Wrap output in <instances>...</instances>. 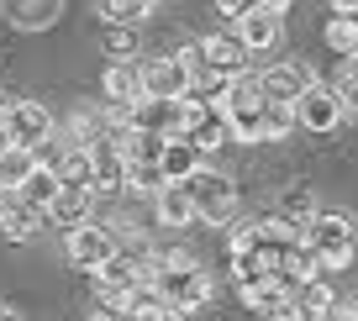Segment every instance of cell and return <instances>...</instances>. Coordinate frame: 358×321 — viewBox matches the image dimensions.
<instances>
[{"instance_id": "1", "label": "cell", "mask_w": 358, "mask_h": 321, "mask_svg": "<svg viewBox=\"0 0 358 321\" xmlns=\"http://www.w3.org/2000/svg\"><path fill=\"white\" fill-rule=\"evenodd\" d=\"M185 185H190L195 216H201L206 227H227V222L237 216V185L222 174V169H206V164H201L190 179H185Z\"/></svg>"}, {"instance_id": "2", "label": "cell", "mask_w": 358, "mask_h": 321, "mask_svg": "<svg viewBox=\"0 0 358 321\" xmlns=\"http://www.w3.org/2000/svg\"><path fill=\"white\" fill-rule=\"evenodd\" d=\"M306 243L316 248L327 269H348L353 264V222L337 216V211H316V222L306 227Z\"/></svg>"}, {"instance_id": "3", "label": "cell", "mask_w": 358, "mask_h": 321, "mask_svg": "<svg viewBox=\"0 0 358 321\" xmlns=\"http://www.w3.org/2000/svg\"><path fill=\"white\" fill-rule=\"evenodd\" d=\"M153 290H158V300H169V306H179V311H201L216 285H211V274H206L201 264H190V269H164L158 264Z\"/></svg>"}, {"instance_id": "4", "label": "cell", "mask_w": 358, "mask_h": 321, "mask_svg": "<svg viewBox=\"0 0 358 321\" xmlns=\"http://www.w3.org/2000/svg\"><path fill=\"white\" fill-rule=\"evenodd\" d=\"M116 248H122V243H116V227H106V222H95V216H90V222H79L74 232H69V264L95 274V269H101Z\"/></svg>"}, {"instance_id": "5", "label": "cell", "mask_w": 358, "mask_h": 321, "mask_svg": "<svg viewBox=\"0 0 358 321\" xmlns=\"http://www.w3.org/2000/svg\"><path fill=\"white\" fill-rule=\"evenodd\" d=\"M295 122L306 127V132H337L343 127V100H337L332 85H306L301 100H295Z\"/></svg>"}, {"instance_id": "6", "label": "cell", "mask_w": 358, "mask_h": 321, "mask_svg": "<svg viewBox=\"0 0 358 321\" xmlns=\"http://www.w3.org/2000/svg\"><path fill=\"white\" fill-rule=\"evenodd\" d=\"M190 90H195V74L185 69V58H148L143 64V95L185 100Z\"/></svg>"}, {"instance_id": "7", "label": "cell", "mask_w": 358, "mask_h": 321, "mask_svg": "<svg viewBox=\"0 0 358 321\" xmlns=\"http://www.w3.org/2000/svg\"><path fill=\"white\" fill-rule=\"evenodd\" d=\"M0 116H6V127H11V137L22 148L53 143V116H48V106H37V100H11Z\"/></svg>"}, {"instance_id": "8", "label": "cell", "mask_w": 358, "mask_h": 321, "mask_svg": "<svg viewBox=\"0 0 358 321\" xmlns=\"http://www.w3.org/2000/svg\"><path fill=\"white\" fill-rule=\"evenodd\" d=\"M43 222H48L43 206H32V200H22V195H6V206H0V237H6V243H32V237L43 232Z\"/></svg>"}, {"instance_id": "9", "label": "cell", "mask_w": 358, "mask_h": 321, "mask_svg": "<svg viewBox=\"0 0 358 321\" xmlns=\"http://www.w3.org/2000/svg\"><path fill=\"white\" fill-rule=\"evenodd\" d=\"M232 32L248 43V53H268V48L280 43L285 22H280V11H268V6H253V11H243V16H237V27H232Z\"/></svg>"}, {"instance_id": "10", "label": "cell", "mask_w": 358, "mask_h": 321, "mask_svg": "<svg viewBox=\"0 0 358 321\" xmlns=\"http://www.w3.org/2000/svg\"><path fill=\"white\" fill-rule=\"evenodd\" d=\"M48 216H53V227L74 232L79 222H90V216H95V190H90V185H58V195H53V206H48Z\"/></svg>"}, {"instance_id": "11", "label": "cell", "mask_w": 358, "mask_h": 321, "mask_svg": "<svg viewBox=\"0 0 358 321\" xmlns=\"http://www.w3.org/2000/svg\"><path fill=\"white\" fill-rule=\"evenodd\" d=\"M201 48H206V74H227V79L243 74L248 58H253V53H248V43H243L237 32H216V37H206Z\"/></svg>"}, {"instance_id": "12", "label": "cell", "mask_w": 358, "mask_h": 321, "mask_svg": "<svg viewBox=\"0 0 358 321\" xmlns=\"http://www.w3.org/2000/svg\"><path fill=\"white\" fill-rule=\"evenodd\" d=\"M153 211H158V222L174 227V232H185L190 222H201V216H195V195H190L185 179H169V185L153 195Z\"/></svg>"}, {"instance_id": "13", "label": "cell", "mask_w": 358, "mask_h": 321, "mask_svg": "<svg viewBox=\"0 0 358 321\" xmlns=\"http://www.w3.org/2000/svg\"><path fill=\"white\" fill-rule=\"evenodd\" d=\"M306 85H311V69H306L301 58H290V64H274V69H264V100H280V106H295Z\"/></svg>"}, {"instance_id": "14", "label": "cell", "mask_w": 358, "mask_h": 321, "mask_svg": "<svg viewBox=\"0 0 358 321\" xmlns=\"http://www.w3.org/2000/svg\"><path fill=\"white\" fill-rule=\"evenodd\" d=\"M101 90H106L111 106H122V111H127L132 100H143V64H137V58H116V64L106 69Z\"/></svg>"}, {"instance_id": "15", "label": "cell", "mask_w": 358, "mask_h": 321, "mask_svg": "<svg viewBox=\"0 0 358 321\" xmlns=\"http://www.w3.org/2000/svg\"><path fill=\"white\" fill-rule=\"evenodd\" d=\"M43 164H53V174H58V185H90L95 190V158H90V148H79V143H69L64 153H53V158H43Z\"/></svg>"}, {"instance_id": "16", "label": "cell", "mask_w": 358, "mask_h": 321, "mask_svg": "<svg viewBox=\"0 0 358 321\" xmlns=\"http://www.w3.org/2000/svg\"><path fill=\"white\" fill-rule=\"evenodd\" d=\"M95 158V190H127V153L116 143H90Z\"/></svg>"}, {"instance_id": "17", "label": "cell", "mask_w": 358, "mask_h": 321, "mask_svg": "<svg viewBox=\"0 0 358 321\" xmlns=\"http://www.w3.org/2000/svg\"><path fill=\"white\" fill-rule=\"evenodd\" d=\"M158 164H164L169 179H190L195 169H201V148H195L185 132H174V137H164V153H158Z\"/></svg>"}, {"instance_id": "18", "label": "cell", "mask_w": 358, "mask_h": 321, "mask_svg": "<svg viewBox=\"0 0 358 321\" xmlns=\"http://www.w3.org/2000/svg\"><path fill=\"white\" fill-rule=\"evenodd\" d=\"M6 6V16H11L16 27H27V32H37V27H48L58 16V0H0Z\"/></svg>"}, {"instance_id": "19", "label": "cell", "mask_w": 358, "mask_h": 321, "mask_svg": "<svg viewBox=\"0 0 358 321\" xmlns=\"http://www.w3.org/2000/svg\"><path fill=\"white\" fill-rule=\"evenodd\" d=\"M37 164H43V158H37V148H22V143H11L6 153H0V179H6V190H22V179L32 174Z\"/></svg>"}, {"instance_id": "20", "label": "cell", "mask_w": 358, "mask_h": 321, "mask_svg": "<svg viewBox=\"0 0 358 321\" xmlns=\"http://www.w3.org/2000/svg\"><path fill=\"white\" fill-rule=\"evenodd\" d=\"M164 185H169V174H164L158 158H127V190H137V195H158Z\"/></svg>"}, {"instance_id": "21", "label": "cell", "mask_w": 358, "mask_h": 321, "mask_svg": "<svg viewBox=\"0 0 358 321\" xmlns=\"http://www.w3.org/2000/svg\"><path fill=\"white\" fill-rule=\"evenodd\" d=\"M11 195H22V200H32V206H53V195H58V174H53V164H37L32 174L22 179V190H11Z\"/></svg>"}, {"instance_id": "22", "label": "cell", "mask_w": 358, "mask_h": 321, "mask_svg": "<svg viewBox=\"0 0 358 321\" xmlns=\"http://www.w3.org/2000/svg\"><path fill=\"white\" fill-rule=\"evenodd\" d=\"M322 43L332 48L337 58H348V53H358V16H348V11H337L332 22L322 27Z\"/></svg>"}, {"instance_id": "23", "label": "cell", "mask_w": 358, "mask_h": 321, "mask_svg": "<svg viewBox=\"0 0 358 321\" xmlns=\"http://www.w3.org/2000/svg\"><path fill=\"white\" fill-rule=\"evenodd\" d=\"M295 306H301L306 316H316V321H322L327 311L337 306V295L327 290V279H306V285H295Z\"/></svg>"}, {"instance_id": "24", "label": "cell", "mask_w": 358, "mask_h": 321, "mask_svg": "<svg viewBox=\"0 0 358 321\" xmlns=\"http://www.w3.org/2000/svg\"><path fill=\"white\" fill-rule=\"evenodd\" d=\"M280 216H285L290 227H301V232H306V227L316 222V195H311V190H285Z\"/></svg>"}, {"instance_id": "25", "label": "cell", "mask_w": 358, "mask_h": 321, "mask_svg": "<svg viewBox=\"0 0 358 321\" xmlns=\"http://www.w3.org/2000/svg\"><path fill=\"white\" fill-rule=\"evenodd\" d=\"M153 6H158V0H101V16H106V22L137 27V22H148V16H153Z\"/></svg>"}, {"instance_id": "26", "label": "cell", "mask_w": 358, "mask_h": 321, "mask_svg": "<svg viewBox=\"0 0 358 321\" xmlns=\"http://www.w3.org/2000/svg\"><path fill=\"white\" fill-rule=\"evenodd\" d=\"M295 106H280V100H268V111H264V143H280V137L295 132Z\"/></svg>"}, {"instance_id": "27", "label": "cell", "mask_w": 358, "mask_h": 321, "mask_svg": "<svg viewBox=\"0 0 358 321\" xmlns=\"http://www.w3.org/2000/svg\"><path fill=\"white\" fill-rule=\"evenodd\" d=\"M106 53H111V58H137V27L111 22V27H106Z\"/></svg>"}, {"instance_id": "28", "label": "cell", "mask_w": 358, "mask_h": 321, "mask_svg": "<svg viewBox=\"0 0 358 321\" xmlns=\"http://www.w3.org/2000/svg\"><path fill=\"white\" fill-rule=\"evenodd\" d=\"M337 100H343V122H358V74H337Z\"/></svg>"}, {"instance_id": "29", "label": "cell", "mask_w": 358, "mask_h": 321, "mask_svg": "<svg viewBox=\"0 0 358 321\" xmlns=\"http://www.w3.org/2000/svg\"><path fill=\"white\" fill-rule=\"evenodd\" d=\"M158 264H164V269H190L195 253H190V248H164V253H158Z\"/></svg>"}, {"instance_id": "30", "label": "cell", "mask_w": 358, "mask_h": 321, "mask_svg": "<svg viewBox=\"0 0 358 321\" xmlns=\"http://www.w3.org/2000/svg\"><path fill=\"white\" fill-rule=\"evenodd\" d=\"M253 6H258V0H216V11H222L227 22H237V16H243V11H253Z\"/></svg>"}, {"instance_id": "31", "label": "cell", "mask_w": 358, "mask_h": 321, "mask_svg": "<svg viewBox=\"0 0 358 321\" xmlns=\"http://www.w3.org/2000/svg\"><path fill=\"white\" fill-rule=\"evenodd\" d=\"M85 321H122V311H116V306H90Z\"/></svg>"}, {"instance_id": "32", "label": "cell", "mask_w": 358, "mask_h": 321, "mask_svg": "<svg viewBox=\"0 0 358 321\" xmlns=\"http://www.w3.org/2000/svg\"><path fill=\"white\" fill-rule=\"evenodd\" d=\"M268 321H316V316H306L301 306H290V311H280V316H268Z\"/></svg>"}, {"instance_id": "33", "label": "cell", "mask_w": 358, "mask_h": 321, "mask_svg": "<svg viewBox=\"0 0 358 321\" xmlns=\"http://www.w3.org/2000/svg\"><path fill=\"white\" fill-rule=\"evenodd\" d=\"M337 74H358V53H348L343 64H337Z\"/></svg>"}, {"instance_id": "34", "label": "cell", "mask_w": 358, "mask_h": 321, "mask_svg": "<svg viewBox=\"0 0 358 321\" xmlns=\"http://www.w3.org/2000/svg\"><path fill=\"white\" fill-rule=\"evenodd\" d=\"M11 143H16V137H11V127H6V116H0V153H6Z\"/></svg>"}, {"instance_id": "35", "label": "cell", "mask_w": 358, "mask_h": 321, "mask_svg": "<svg viewBox=\"0 0 358 321\" xmlns=\"http://www.w3.org/2000/svg\"><path fill=\"white\" fill-rule=\"evenodd\" d=\"M258 6H268V11H280V16L290 11V0H258Z\"/></svg>"}, {"instance_id": "36", "label": "cell", "mask_w": 358, "mask_h": 321, "mask_svg": "<svg viewBox=\"0 0 358 321\" xmlns=\"http://www.w3.org/2000/svg\"><path fill=\"white\" fill-rule=\"evenodd\" d=\"M0 321H22V316H16V311H11V306H0Z\"/></svg>"}, {"instance_id": "37", "label": "cell", "mask_w": 358, "mask_h": 321, "mask_svg": "<svg viewBox=\"0 0 358 321\" xmlns=\"http://www.w3.org/2000/svg\"><path fill=\"white\" fill-rule=\"evenodd\" d=\"M0 195H11V190H6V179H0Z\"/></svg>"}]
</instances>
